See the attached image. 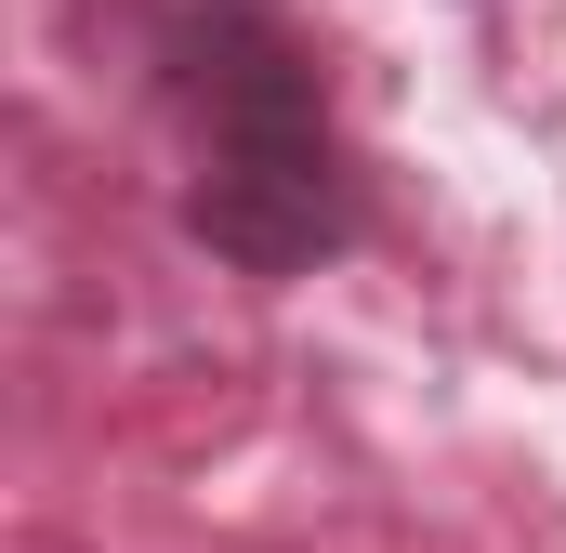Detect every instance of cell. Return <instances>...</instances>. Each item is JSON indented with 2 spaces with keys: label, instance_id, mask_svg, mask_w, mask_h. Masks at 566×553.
Masks as SVG:
<instances>
[{
  "label": "cell",
  "instance_id": "obj_1",
  "mask_svg": "<svg viewBox=\"0 0 566 553\" xmlns=\"http://www.w3.org/2000/svg\"><path fill=\"white\" fill-rule=\"evenodd\" d=\"M158 80L198 133L185 171V238L238 276H316L356 251V158L316 106V66L290 53L277 0H171L158 13Z\"/></svg>",
  "mask_w": 566,
  "mask_h": 553
}]
</instances>
